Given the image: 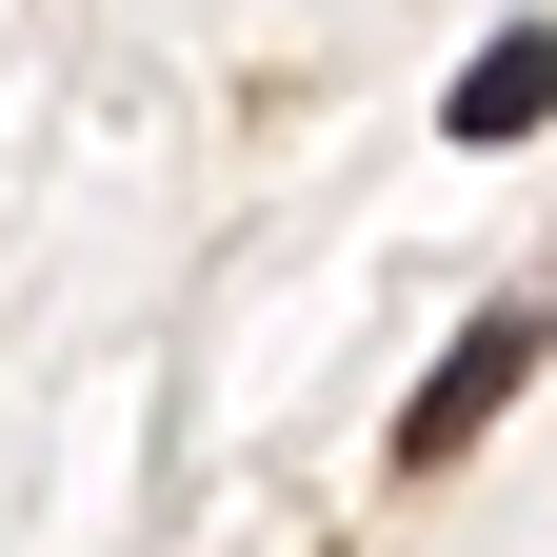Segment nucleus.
Instances as JSON below:
<instances>
[{"label":"nucleus","mask_w":557,"mask_h":557,"mask_svg":"<svg viewBox=\"0 0 557 557\" xmlns=\"http://www.w3.org/2000/svg\"><path fill=\"white\" fill-rule=\"evenodd\" d=\"M438 120L478 139V160H498V139H537V120H557V21H498V40L458 60V100H438Z\"/></svg>","instance_id":"2"},{"label":"nucleus","mask_w":557,"mask_h":557,"mask_svg":"<svg viewBox=\"0 0 557 557\" xmlns=\"http://www.w3.org/2000/svg\"><path fill=\"white\" fill-rule=\"evenodd\" d=\"M537 359H557V278H537V299H498V319H478V338H458L438 379L398 398V458H458V438H478V418H498V398H518Z\"/></svg>","instance_id":"1"}]
</instances>
